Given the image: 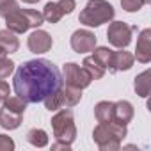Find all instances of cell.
Listing matches in <instances>:
<instances>
[{
  "label": "cell",
  "instance_id": "6da1fadb",
  "mask_svg": "<svg viewBox=\"0 0 151 151\" xmlns=\"http://www.w3.org/2000/svg\"><path fill=\"white\" fill-rule=\"evenodd\" d=\"M62 84L64 82L59 68L48 59H34L23 62L16 69L13 80L14 93L27 103L43 101Z\"/></svg>",
  "mask_w": 151,
  "mask_h": 151
},
{
  "label": "cell",
  "instance_id": "7a4b0ae2",
  "mask_svg": "<svg viewBox=\"0 0 151 151\" xmlns=\"http://www.w3.org/2000/svg\"><path fill=\"white\" fill-rule=\"evenodd\" d=\"M52 128L55 135V144L52 146V149H69L77 139V126H75L73 112L66 107L59 110L52 117Z\"/></svg>",
  "mask_w": 151,
  "mask_h": 151
},
{
  "label": "cell",
  "instance_id": "3957f363",
  "mask_svg": "<svg viewBox=\"0 0 151 151\" xmlns=\"http://www.w3.org/2000/svg\"><path fill=\"white\" fill-rule=\"evenodd\" d=\"M126 137V124H121L117 121L100 123L94 132L93 139L98 144L101 151H116L121 147V140Z\"/></svg>",
  "mask_w": 151,
  "mask_h": 151
},
{
  "label": "cell",
  "instance_id": "277c9868",
  "mask_svg": "<svg viewBox=\"0 0 151 151\" xmlns=\"http://www.w3.org/2000/svg\"><path fill=\"white\" fill-rule=\"evenodd\" d=\"M116 11L112 4H109L107 0H89L86 7L82 9L78 20L86 27H100L103 23H109L114 18Z\"/></svg>",
  "mask_w": 151,
  "mask_h": 151
},
{
  "label": "cell",
  "instance_id": "5b68a950",
  "mask_svg": "<svg viewBox=\"0 0 151 151\" xmlns=\"http://www.w3.org/2000/svg\"><path fill=\"white\" fill-rule=\"evenodd\" d=\"M43 14L34 9H16L6 16V27L14 34H23L29 29H37L43 25Z\"/></svg>",
  "mask_w": 151,
  "mask_h": 151
},
{
  "label": "cell",
  "instance_id": "8992f818",
  "mask_svg": "<svg viewBox=\"0 0 151 151\" xmlns=\"http://www.w3.org/2000/svg\"><path fill=\"white\" fill-rule=\"evenodd\" d=\"M60 75H62V82H66V86L80 89V91L89 87L93 82V78L87 75V71L84 68H80L77 62H66Z\"/></svg>",
  "mask_w": 151,
  "mask_h": 151
},
{
  "label": "cell",
  "instance_id": "52a82bcc",
  "mask_svg": "<svg viewBox=\"0 0 151 151\" xmlns=\"http://www.w3.org/2000/svg\"><path fill=\"white\" fill-rule=\"evenodd\" d=\"M137 30L135 27H130L124 22H112L107 30V39L116 48H126L132 43V34Z\"/></svg>",
  "mask_w": 151,
  "mask_h": 151
},
{
  "label": "cell",
  "instance_id": "ba28073f",
  "mask_svg": "<svg viewBox=\"0 0 151 151\" xmlns=\"http://www.w3.org/2000/svg\"><path fill=\"white\" fill-rule=\"evenodd\" d=\"M75 0H59V2H48L43 9V20L48 23H57L64 14H69L75 9Z\"/></svg>",
  "mask_w": 151,
  "mask_h": 151
},
{
  "label": "cell",
  "instance_id": "9c48e42d",
  "mask_svg": "<svg viewBox=\"0 0 151 151\" xmlns=\"http://www.w3.org/2000/svg\"><path fill=\"white\" fill-rule=\"evenodd\" d=\"M69 43H71V48L77 53H87V52H93L96 48V36L91 30L80 29V30H75L71 34Z\"/></svg>",
  "mask_w": 151,
  "mask_h": 151
},
{
  "label": "cell",
  "instance_id": "30bf717a",
  "mask_svg": "<svg viewBox=\"0 0 151 151\" xmlns=\"http://www.w3.org/2000/svg\"><path fill=\"white\" fill-rule=\"evenodd\" d=\"M27 45H29V50L32 53H46L52 45H53V39L50 37V34L46 30H41V29H36L29 39H27Z\"/></svg>",
  "mask_w": 151,
  "mask_h": 151
},
{
  "label": "cell",
  "instance_id": "8fae6325",
  "mask_svg": "<svg viewBox=\"0 0 151 151\" xmlns=\"http://www.w3.org/2000/svg\"><path fill=\"white\" fill-rule=\"evenodd\" d=\"M135 57L142 64H147L151 60V30L149 29H144L139 34L137 48H135Z\"/></svg>",
  "mask_w": 151,
  "mask_h": 151
},
{
  "label": "cell",
  "instance_id": "7c38bea8",
  "mask_svg": "<svg viewBox=\"0 0 151 151\" xmlns=\"http://www.w3.org/2000/svg\"><path fill=\"white\" fill-rule=\"evenodd\" d=\"M135 57L130 52H124V48H119L117 52H112V60H110V73H117V71H126L133 66Z\"/></svg>",
  "mask_w": 151,
  "mask_h": 151
},
{
  "label": "cell",
  "instance_id": "4fadbf2b",
  "mask_svg": "<svg viewBox=\"0 0 151 151\" xmlns=\"http://www.w3.org/2000/svg\"><path fill=\"white\" fill-rule=\"evenodd\" d=\"M133 119V105L126 100L116 101L114 103V121L121 124H128Z\"/></svg>",
  "mask_w": 151,
  "mask_h": 151
},
{
  "label": "cell",
  "instance_id": "5bb4252c",
  "mask_svg": "<svg viewBox=\"0 0 151 151\" xmlns=\"http://www.w3.org/2000/svg\"><path fill=\"white\" fill-rule=\"evenodd\" d=\"M22 117H23L22 114H16L4 105L0 109V126L6 128V130H16L22 124Z\"/></svg>",
  "mask_w": 151,
  "mask_h": 151
},
{
  "label": "cell",
  "instance_id": "9a60e30c",
  "mask_svg": "<svg viewBox=\"0 0 151 151\" xmlns=\"http://www.w3.org/2000/svg\"><path fill=\"white\" fill-rule=\"evenodd\" d=\"M0 48H2L6 53H14L20 48V41L16 37L14 32H11L9 29L0 30Z\"/></svg>",
  "mask_w": 151,
  "mask_h": 151
},
{
  "label": "cell",
  "instance_id": "2e32d148",
  "mask_svg": "<svg viewBox=\"0 0 151 151\" xmlns=\"http://www.w3.org/2000/svg\"><path fill=\"white\" fill-rule=\"evenodd\" d=\"M60 96H62V109H69L75 107L77 103H80L82 100V91L80 89H75L69 86H60Z\"/></svg>",
  "mask_w": 151,
  "mask_h": 151
},
{
  "label": "cell",
  "instance_id": "e0dca14e",
  "mask_svg": "<svg viewBox=\"0 0 151 151\" xmlns=\"http://www.w3.org/2000/svg\"><path fill=\"white\" fill-rule=\"evenodd\" d=\"M133 87H135V93L140 98H147L149 96V91H151V71L149 69H146L140 75H137Z\"/></svg>",
  "mask_w": 151,
  "mask_h": 151
},
{
  "label": "cell",
  "instance_id": "ac0fdd59",
  "mask_svg": "<svg viewBox=\"0 0 151 151\" xmlns=\"http://www.w3.org/2000/svg\"><path fill=\"white\" fill-rule=\"evenodd\" d=\"M94 116L98 123L114 121V101H100L94 107Z\"/></svg>",
  "mask_w": 151,
  "mask_h": 151
},
{
  "label": "cell",
  "instance_id": "d6986e66",
  "mask_svg": "<svg viewBox=\"0 0 151 151\" xmlns=\"http://www.w3.org/2000/svg\"><path fill=\"white\" fill-rule=\"evenodd\" d=\"M82 68L87 71V75H89L93 80H100V78H103V75H105V68H103L93 55H89V57L84 59Z\"/></svg>",
  "mask_w": 151,
  "mask_h": 151
},
{
  "label": "cell",
  "instance_id": "ffe728a7",
  "mask_svg": "<svg viewBox=\"0 0 151 151\" xmlns=\"http://www.w3.org/2000/svg\"><path fill=\"white\" fill-rule=\"evenodd\" d=\"M27 140H29L32 146H36V147H45V146L48 144V135H46V132L41 130V128H32V130H29V133H27Z\"/></svg>",
  "mask_w": 151,
  "mask_h": 151
},
{
  "label": "cell",
  "instance_id": "44dd1931",
  "mask_svg": "<svg viewBox=\"0 0 151 151\" xmlns=\"http://www.w3.org/2000/svg\"><path fill=\"white\" fill-rule=\"evenodd\" d=\"M4 107H7L9 110L23 116L25 114V109H27V101L23 98H20L18 94L16 96H7V98H4Z\"/></svg>",
  "mask_w": 151,
  "mask_h": 151
},
{
  "label": "cell",
  "instance_id": "7402d4cb",
  "mask_svg": "<svg viewBox=\"0 0 151 151\" xmlns=\"http://www.w3.org/2000/svg\"><path fill=\"white\" fill-rule=\"evenodd\" d=\"M93 57H94L105 69H109V68H110V60H112V50L107 48V46H98V48L93 50Z\"/></svg>",
  "mask_w": 151,
  "mask_h": 151
},
{
  "label": "cell",
  "instance_id": "603a6c76",
  "mask_svg": "<svg viewBox=\"0 0 151 151\" xmlns=\"http://www.w3.org/2000/svg\"><path fill=\"white\" fill-rule=\"evenodd\" d=\"M13 71H14V62H13L11 59H7V57H2V59H0V80L7 78Z\"/></svg>",
  "mask_w": 151,
  "mask_h": 151
},
{
  "label": "cell",
  "instance_id": "cb8c5ba5",
  "mask_svg": "<svg viewBox=\"0 0 151 151\" xmlns=\"http://www.w3.org/2000/svg\"><path fill=\"white\" fill-rule=\"evenodd\" d=\"M16 9H18V2H16V0H0V16H2V18H6L7 14H11Z\"/></svg>",
  "mask_w": 151,
  "mask_h": 151
},
{
  "label": "cell",
  "instance_id": "d4e9b609",
  "mask_svg": "<svg viewBox=\"0 0 151 151\" xmlns=\"http://www.w3.org/2000/svg\"><path fill=\"white\" fill-rule=\"evenodd\" d=\"M144 6V0H121V7L126 13H137Z\"/></svg>",
  "mask_w": 151,
  "mask_h": 151
},
{
  "label": "cell",
  "instance_id": "484cf974",
  "mask_svg": "<svg viewBox=\"0 0 151 151\" xmlns=\"http://www.w3.org/2000/svg\"><path fill=\"white\" fill-rule=\"evenodd\" d=\"M14 149V140L7 135H0V151H13Z\"/></svg>",
  "mask_w": 151,
  "mask_h": 151
},
{
  "label": "cell",
  "instance_id": "4316f807",
  "mask_svg": "<svg viewBox=\"0 0 151 151\" xmlns=\"http://www.w3.org/2000/svg\"><path fill=\"white\" fill-rule=\"evenodd\" d=\"M9 86L6 84V82H2V80H0V101H4V98H7L9 96Z\"/></svg>",
  "mask_w": 151,
  "mask_h": 151
},
{
  "label": "cell",
  "instance_id": "83f0119b",
  "mask_svg": "<svg viewBox=\"0 0 151 151\" xmlns=\"http://www.w3.org/2000/svg\"><path fill=\"white\" fill-rule=\"evenodd\" d=\"M23 4H36V2H39V0H22Z\"/></svg>",
  "mask_w": 151,
  "mask_h": 151
},
{
  "label": "cell",
  "instance_id": "f1b7e54d",
  "mask_svg": "<svg viewBox=\"0 0 151 151\" xmlns=\"http://www.w3.org/2000/svg\"><path fill=\"white\" fill-rule=\"evenodd\" d=\"M6 55H7V53H6V52H4L2 48H0V59H2V57H6Z\"/></svg>",
  "mask_w": 151,
  "mask_h": 151
},
{
  "label": "cell",
  "instance_id": "f546056e",
  "mask_svg": "<svg viewBox=\"0 0 151 151\" xmlns=\"http://www.w3.org/2000/svg\"><path fill=\"white\" fill-rule=\"evenodd\" d=\"M144 4H151V0H144Z\"/></svg>",
  "mask_w": 151,
  "mask_h": 151
}]
</instances>
